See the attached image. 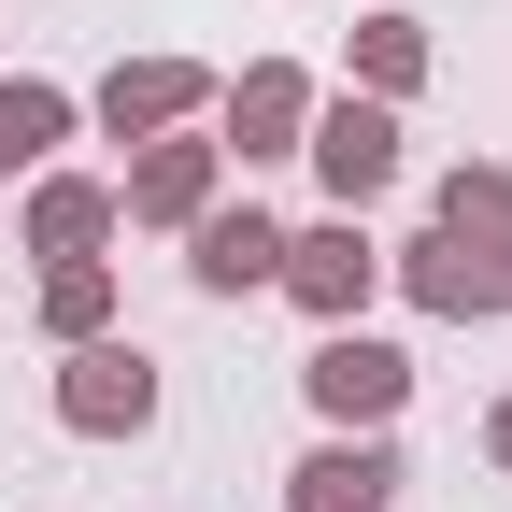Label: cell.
I'll return each instance as SVG.
<instances>
[{"label": "cell", "instance_id": "cell-1", "mask_svg": "<svg viewBox=\"0 0 512 512\" xmlns=\"http://www.w3.org/2000/svg\"><path fill=\"white\" fill-rule=\"evenodd\" d=\"M384 285H399L413 313H441V328H484V313H512V242L413 228V242H384Z\"/></svg>", "mask_w": 512, "mask_h": 512}, {"label": "cell", "instance_id": "cell-2", "mask_svg": "<svg viewBox=\"0 0 512 512\" xmlns=\"http://www.w3.org/2000/svg\"><path fill=\"white\" fill-rule=\"evenodd\" d=\"M313 100H328V86H313L299 57H242V72L214 86V157H228V171H271V157H299Z\"/></svg>", "mask_w": 512, "mask_h": 512}, {"label": "cell", "instance_id": "cell-3", "mask_svg": "<svg viewBox=\"0 0 512 512\" xmlns=\"http://www.w3.org/2000/svg\"><path fill=\"white\" fill-rule=\"evenodd\" d=\"M299 157H313V185H328V214H370L384 185H399V100H313V128H299Z\"/></svg>", "mask_w": 512, "mask_h": 512}, {"label": "cell", "instance_id": "cell-4", "mask_svg": "<svg viewBox=\"0 0 512 512\" xmlns=\"http://www.w3.org/2000/svg\"><path fill=\"white\" fill-rule=\"evenodd\" d=\"M57 427H72V441H143L157 427V356L143 342H72V356H57Z\"/></svg>", "mask_w": 512, "mask_h": 512}, {"label": "cell", "instance_id": "cell-5", "mask_svg": "<svg viewBox=\"0 0 512 512\" xmlns=\"http://www.w3.org/2000/svg\"><path fill=\"white\" fill-rule=\"evenodd\" d=\"M313 328H356V313L384 299V242L356 228V214H313V228H285V271H271Z\"/></svg>", "mask_w": 512, "mask_h": 512}, {"label": "cell", "instance_id": "cell-6", "mask_svg": "<svg viewBox=\"0 0 512 512\" xmlns=\"http://www.w3.org/2000/svg\"><path fill=\"white\" fill-rule=\"evenodd\" d=\"M299 399L328 413V427H399V399H413V356H399V342H370V328H313V356H299Z\"/></svg>", "mask_w": 512, "mask_h": 512}, {"label": "cell", "instance_id": "cell-7", "mask_svg": "<svg viewBox=\"0 0 512 512\" xmlns=\"http://www.w3.org/2000/svg\"><path fill=\"white\" fill-rule=\"evenodd\" d=\"M214 200H228V157L200 143V128H157V143H128V171H114L128 228H200Z\"/></svg>", "mask_w": 512, "mask_h": 512}, {"label": "cell", "instance_id": "cell-8", "mask_svg": "<svg viewBox=\"0 0 512 512\" xmlns=\"http://www.w3.org/2000/svg\"><path fill=\"white\" fill-rule=\"evenodd\" d=\"M399 441H384V427H328V441H313V456L285 470V512H399Z\"/></svg>", "mask_w": 512, "mask_h": 512}, {"label": "cell", "instance_id": "cell-9", "mask_svg": "<svg viewBox=\"0 0 512 512\" xmlns=\"http://www.w3.org/2000/svg\"><path fill=\"white\" fill-rule=\"evenodd\" d=\"M86 114L114 128V143H157V128H200L214 114V72H200V57H114Z\"/></svg>", "mask_w": 512, "mask_h": 512}, {"label": "cell", "instance_id": "cell-10", "mask_svg": "<svg viewBox=\"0 0 512 512\" xmlns=\"http://www.w3.org/2000/svg\"><path fill=\"white\" fill-rule=\"evenodd\" d=\"M285 271V214H256V200H214L200 228H185V285L200 299H256Z\"/></svg>", "mask_w": 512, "mask_h": 512}, {"label": "cell", "instance_id": "cell-11", "mask_svg": "<svg viewBox=\"0 0 512 512\" xmlns=\"http://www.w3.org/2000/svg\"><path fill=\"white\" fill-rule=\"evenodd\" d=\"M114 228H128V214H114L100 171H43V185H29V256H100Z\"/></svg>", "mask_w": 512, "mask_h": 512}, {"label": "cell", "instance_id": "cell-12", "mask_svg": "<svg viewBox=\"0 0 512 512\" xmlns=\"http://www.w3.org/2000/svg\"><path fill=\"white\" fill-rule=\"evenodd\" d=\"M86 128V100L72 86H43V72H15L0 86V171H57V143Z\"/></svg>", "mask_w": 512, "mask_h": 512}, {"label": "cell", "instance_id": "cell-13", "mask_svg": "<svg viewBox=\"0 0 512 512\" xmlns=\"http://www.w3.org/2000/svg\"><path fill=\"white\" fill-rule=\"evenodd\" d=\"M29 313H43V342H57V356L100 342V328H114V256H43V299H29Z\"/></svg>", "mask_w": 512, "mask_h": 512}, {"label": "cell", "instance_id": "cell-14", "mask_svg": "<svg viewBox=\"0 0 512 512\" xmlns=\"http://www.w3.org/2000/svg\"><path fill=\"white\" fill-rule=\"evenodd\" d=\"M427 15H356V100H413L427 86Z\"/></svg>", "mask_w": 512, "mask_h": 512}, {"label": "cell", "instance_id": "cell-15", "mask_svg": "<svg viewBox=\"0 0 512 512\" xmlns=\"http://www.w3.org/2000/svg\"><path fill=\"white\" fill-rule=\"evenodd\" d=\"M427 228H456V242H512V171L498 157H456L427 185Z\"/></svg>", "mask_w": 512, "mask_h": 512}, {"label": "cell", "instance_id": "cell-16", "mask_svg": "<svg viewBox=\"0 0 512 512\" xmlns=\"http://www.w3.org/2000/svg\"><path fill=\"white\" fill-rule=\"evenodd\" d=\"M484 456H498V470H512V399H498V413H484Z\"/></svg>", "mask_w": 512, "mask_h": 512}]
</instances>
